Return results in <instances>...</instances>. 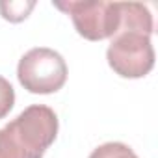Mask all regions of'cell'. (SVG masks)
I'll list each match as a JSON object with an SVG mask.
<instances>
[{"label": "cell", "instance_id": "cell-7", "mask_svg": "<svg viewBox=\"0 0 158 158\" xmlns=\"http://www.w3.org/2000/svg\"><path fill=\"white\" fill-rule=\"evenodd\" d=\"M15 104V89L8 78L0 76V119H4Z\"/></svg>", "mask_w": 158, "mask_h": 158}, {"label": "cell", "instance_id": "cell-5", "mask_svg": "<svg viewBox=\"0 0 158 158\" xmlns=\"http://www.w3.org/2000/svg\"><path fill=\"white\" fill-rule=\"evenodd\" d=\"M34 8H35L34 0H2L0 2V15L10 23H21L28 19Z\"/></svg>", "mask_w": 158, "mask_h": 158}, {"label": "cell", "instance_id": "cell-3", "mask_svg": "<svg viewBox=\"0 0 158 158\" xmlns=\"http://www.w3.org/2000/svg\"><path fill=\"white\" fill-rule=\"evenodd\" d=\"M54 8L71 15L78 35L88 41L110 39L121 28V2L65 0V2H54Z\"/></svg>", "mask_w": 158, "mask_h": 158}, {"label": "cell", "instance_id": "cell-6", "mask_svg": "<svg viewBox=\"0 0 158 158\" xmlns=\"http://www.w3.org/2000/svg\"><path fill=\"white\" fill-rule=\"evenodd\" d=\"M89 158H138V154L121 141H108L99 145L89 154Z\"/></svg>", "mask_w": 158, "mask_h": 158}, {"label": "cell", "instance_id": "cell-1", "mask_svg": "<svg viewBox=\"0 0 158 158\" xmlns=\"http://www.w3.org/2000/svg\"><path fill=\"white\" fill-rule=\"evenodd\" d=\"M58 115L45 104L24 108L0 130V158H43L58 136Z\"/></svg>", "mask_w": 158, "mask_h": 158}, {"label": "cell", "instance_id": "cell-2", "mask_svg": "<svg viewBox=\"0 0 158 158\" xmlns=\"http://www.w3.org/2000/svg\"><path fill=\"white\" fill-rule=\"evenodd\" d=\"M17 78L30 93H56L67 82V63L60 52L47 47H35L19 60Z\"/></svg>", "mask_w": 158, "mask_h": 158}, {"label": "cell", "instance_id": "cell-4", "mask_svg": "<svg viewBox=\"0 0 158 158\" xmlns=\"http://www.w3.org/2000/svg\"><path fill=\"white\" fill-rule=\"evenodd\" d=\"M108 65L123 78H143L154 67V48L151 35L121 28L110 41L106 50Z\"/></svg>", "mask_w": 158, "mask_h": 158}]
</instances>
